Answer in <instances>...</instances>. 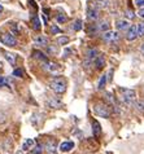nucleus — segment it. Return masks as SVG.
<instances>
[{"label": "nucleus", "mask_w": 144, "mask_h": 154, "mask_svg": "<svg viewBox=\"0 0 144 154\" xmlns=\"http://www.w3.org/2000/svg\"><path fill=\"white\" fill-rule=\"evenodd\" d=\"M13 75L16 76V78H22L23 76V70L22 69H16L13 71Z\"/></svg>", "instance_id": "nucleus-31"}, {"label": "nucleus", "mask_w": 144, "mask_h": 154, "mask_svg": "<svg viewBox=\"0 0 144 154\" xmlns=\"http://www.w3.org/2000/svg\"><path fill=\"white\" fill-rule=\"evenodd\" d=\"M47 105L49 106V108L58 109V108L62 106V102L60 100H56V98H49V100H47Z\"/></svg>", "instance_id": "nucleus-14"}, {"label": "nucleus", "mask_w": 144, "mask_h": 154, "mask_svg": "<svg viewBox=\"0 0 144 154\" xmlns=\"http://www.w3.org/2000/svg\"><path fill=\"white\" fill-rule=\"evenodd\" d=\"M73 148H74L73 141H65V143H61L60 146H58V149H60L61 153H67V152H70Z\"/></svg>", "instance_id": "nucleus-7"}, {"label": "nucleus", "mask_w": 144, "mask_h": 154, "mask_svg": "<svg viewBox=\"0 0 144 154\" xmlns=\"http://www.w3.org/2000/svg\"><path fill=\"white\" fill-rule=\"evenodd\" d=\"M30 7H33V9H34V13H35L36 12V5H35V2H34V0H30Z\"/></svg>", "instance_id": "nucleus-35"}, {"label": "nucleus", "mask_w": 144, "mask_h": 154, "mask_svg": "<svg viewBox=\"0 0 144 154\" xmlns=\"http://www.w3.org/2000/svg\"><path fill=\"white\" fill-rule=\"evenodd\" d=\"M56 20H57L58 23H65V22H67V16L65 13H58Z\"/></svg>", "instance_id": "nucleus-25"}, {"label": "nucleus", "mask_w": 144, "mask_h": 154, "mask_svg": "<svg viewBox=\"0 0 144 154\" xmlns=\"http://www.w3.org/2000/svg\"><path fill=\"white\" fill-rule=\"evenodd\" d=\"M87 18L90 20V21H96L97 18H99V13H97L96 8H94V7L88 8V11H87Z\"/></svg>", "instance_id": "nucleus-10"}, {"label": "nucleus", "mask_w": 144, "mask_h": 154, "mask_svg": "<svg viewBox=\"0 0 144 154\" xmlns=\"http://www.w3.org/2000/svg\"><path fill=\"white\" fill-rule=\"evenodd\" d=\"M43 66H44V69L45 70H48L49 72H55V71H57V70H60V66L57 65V63H55V62H45L43 63Z\"/></svg>", "instance_id": "nucleus-12"}, {"label": "nucleus", "mask_w": 144, "mask_h": 154, "mask_svg": "<svg viewBox=\"0 0 144 154\" xmlns=\"http://www.w3.org/2000/svg\"><path fill=\"white\" fill-rule=\"evenodd\" d=\"M120 91L122 92V100H124L127 105H131L135 100V96H136V93H135L134 89H127V88H120Z\"/></svg>", "instance_id": "nucleus-4"}, {"label": "nucleus", "mask_w": 144, "mask_h": 154, "mask_svg": "<svg viewBox=\"0 0 144 154\" xmlns=\"http://www.w3.org/2000/svg\"><path fill=\"white\" fill-rule=\"evenodd\" d=\"M31 27L35 30V31H40L42 30V23H40V20L35 13L31 16Z\"/></svg>", "instance_id": "nucleus-8"}, {"label": "nucleus", "mask_w": 144, "mask_h": 154, "mask_svg": "<svg viewBox=\"0 0 144 154\" xmlns=\"http://www.w3.org/2000/svg\"><path fill=\"white\" fill-rule=\"evenodd\" d=\"M140 51H142V53H143V54H144V44H143V45H142V47H140Z\"/></svg>", "instance_id": "nucleus-39"}, {"label": "nucleus", "mask_w": 144, "mask_h": 154, "mask_svg": "<svg viewBox=\"0 0 144 154\" xmlns=\"http://www.w3.org/2000/svg\"><path fill=\"white\" fill-rule=\"evenodd\" d=\"M138 16H139V17H142V18H144V7L139 9V12H138Z\"/></svg>", "instance_id": "nucleus-36"}, {"label": "nucleus", "mask_w": 144, "mask_h": 154, "mask_svg": "<svg viewBox=\"0 0 144 154\" xmlns=\"http://www.w3.org/2000/svg\"><path fill=\"white\" fill-rule=\"evenodd\" d=\"M4 121H5V117H4V115H0V123H3Z\"/></svg>", "instance_id": "nucleus-37"}, {"label": "nucleus", "mask_w": 144, "mask_h": 154, "mask_svg": "<svg viewBox=\"0 0 144 154\" xmlns=\"http://www.w3.org/2000/svg\"><path fill=\"white\" fill-rule=\"evenodd\" d=\"M126 17H127V18H130V20H133L134 17H135V14H134L131 11H127V12H126Z\"/></svg>", "instance_id": "nucleus-34"}, {"label": "nucleus", "mask_w": 144, "mask_h": 154, "mask_svg": "<svg viewBox=\"0 0 144 154\" xmlns=\"http://www.w3.org/2000/svg\"><path fill=\"white\" fill-rule=\"evenodd\" d=\"M138 38V27L135 25H131V26L127 29V34H126V39L129 42H133Z\"/></svg>", "instance_id": "nucleus-6"}, {"label": "nucleus", "mask_w": 144, "mask_h": 154, "mask_svg": "<svg viewBox=\"0 0 144 154\" xmlns=\"http://www.w3.org/2000/svg\"><path fill=\"white\" fill-rule=\"evenodd\" d=\"M33 57L35 58V60H38L39 62H42V63L48 62V58L44 56V53L39 52V51H33Z\"/></svg>", "instance_id": "nucleus-11"}, {"label": "nucleus", "mask_w": 144, "mask_h": 154, "mask_svg": "<svg viewBox=\"0 0 144 154\" xmlns=\"http://www.w3.org/2000/svg\"><path fill=\"white\" fill-rule=\"evenodd\" d=\"M105 83H107V75H103L99 80V84H97V88L99 89H104L105 87Z\"/></svg>", "instance_id": "nucleus-26"}, {"label": "nucleus", "mask_w": 144, "mask_h": 154, "mask_svg": "<svg viewBox=\"0 0 144 154\" xmlns=\"http://www.w3.org/2000/svg\"><path fill=\"white\" fill-rule=\"evenodd\" d=\"M0 42L7 47H16L17 45V39L12 32H4L0 35Z\"/></svg>", "instance_id": "nucleus-3"}, {"label": "nucleus", "mask_w": 144, "mask_h": 154, "mask_svg": "<svg viewBox=\"0 0 144 154\" xmlns=\"http://www.w3.org/2000/svg\"><path fill=\"white\" fill-rule=\"evenodd\" d=\"M111 29V26H109V23L108 22H101L97 25V30H100V31H108V30Z\"/></svg>", "instance_id": "nucleus-24"}, {"label": "nucleus", "mask_w": 144, "mask_h": 154, "mask_svg": "<svg viewBox=\"0 0 144 154\" xmlns=\"http://www.w3.org/2000/svg\"><path fill=\"white\" fill-rule=\"evenodd\" d=\"M97 54H99V51L92 48V49H88V51H87L86 57H87V60H90V61H94V60L97 57Z\"/></svg>", "instance_id": "nucleus-18"}, {"label": "nucleus", "mask_w": 144, "mask_h": 154, "mask_svg": "<svg viewBox=\"0 0 144 154\" xmlns=\"http://www.w3.org/2000/svg\"><path fill=\"white\" fill-rule=\"evenodd\" d=\"M135 5L139 7V8H143L144 7V0H135Z\"/></svg>", "instance_id": "nucleus-33"}, {"label": "nucleus", "mask_w": 144, "mask_h": 154, "mask_svg": "<svg viewBox=\"0 0 144 154\" xmlns=\"http://www.w3.org/2000/svg\"><path fill=\"white\" fill-rule=\"evenodd\" d=\"M45 148H47V152L49 154H55V153H56V148H57L56 146V141H55V140H48Z\"/></svg>", "instance_id": "nucleus-16"}, {"label": "nucleus", "mask_w": 144, "mask_h": 154, "mask_svg": "<svg viewBox=\"0 0 144 154\" xmlns=\"http://www.w3.org/2000/svg\"><path fill=\"white\" fill-rule=\"evenodd\" d=\"M16 154H23V152H21V150H18V152H17Z\"/></svg>", "instance_id": "nucleus-40"}, {"label": "nucleus", "mask_w": 144, "mask_h": 154, "mask_svg": "<svg viewBox=\"0 0 144 154\" xmlns=\"http://www.w3.org/2000/svg\"><path fill=\"white\" fill-rule=\"evenodd\" d=\"M9 27H11V32L13 34V35H20L21 30H20L18 25H17L16 22H11V23H9Z\"/></svg>", "instance_id": "nucleus-21"}, {"label": "nucleus", "mask_w": 144, "mask_h": 154, "mask_svg": "<svg viewBox=\"0 0 144 154\" xmlns=\"http://www.w3.org/2000/svg\"><path fill=\"white\" fill-rule=\"evenodd\" d=\"M34 146H35V140H33V139H27V140L23 143L22 150H30V149H33Z\"/></svg>", "instance_id": "nucleus-19"}, {"label": "nucleus", "mask_w": 144, "mask_h": 154, "mask_svg": "<svg viewBox=\"0 0 144 154\" xmlns=\"http://www.w3.org/2000/svg\"><path fill=\"white\" fill-rule=\"evenodd\" d=\"M73 29L75 30V31H79V30L82 29V21H80V20H77V21H75L74 25H73Z\"/></svg>", "instance_id": "nucleus-30"}, {"label": "nucleus", "mask_w": 144, "mask_h": 154, "mask_svg": "<svg viewBox=\"0 0 144 154\" xmlns=\"http://www.w3.org/2000/svg\"><path fill=\"white\" fill-rule=\"evenodd\" d=\"M11 80L5 78V76H3V75H0V87H11Z\"/></svg>", "instance_id": "nucleus-22"}, {"label": "nucleus", "mask_w": 144, "mask_h": 154, "mask_svg": "<svg viewBox=\"0 0 144 154\" xmlns=\"http://www.w3.org/2000/svg\"><path fill=\"white\" fill-rule=\"evenodd\" d=\"M49 87L56 93H58V95H60V93H64L66 91V80L62 78V76H55V78L51 79Z\"/></svg>", "instance_id": "nucleus-1"}, {"label": "nucleus", "mask_w": 144, "mask_h": 154, "mask_svg": "<svg viewBox=\"0 0 144 154\" xmlns=\"http://www.w3.org/2000/svg\"><path fill=\"white\" fill-rule=\"evenodd\" d=\"M138 108L140 109V110H144V108H143V104H142V102H139V104H138Z\"/></svg>", "instance_id": "nucleus-38"}, {"label": "nucleus", "mask_w": 144, "mask_h": 154, "mask_svg": "<svg viewBox=\"0 0 144 154\" xmlns=\"http://www.w3.org/2000/svg\"><path fill=\"white\" fill-rule=\"evenodd\" d=\"M116 27H117V30H120V31H125V30H127L130 27V23L127 20H118L116 23Z\"/></svg>", "instance_id": "nucleus-9"}, {"label": "nucleus", "mask_w": 144, "mask_h": 154, "mask_svg": "<svg viewBox=\"0 0 144 154\" xmlns=\"http://www.w3.org/2000/svg\"><path fill=\"white\" fill-rule=\"evenodd\" d=\"M94 112H95L96 115H99V117H101V118H109L111 114H112L109 106L107 104H101V102L100 104H96L94 106Z\"/></svg>", "instance_id": "nucleus-2"}, {"label": "nucleus", "mask_w": 144, "mask_h": 154, "mask_svg": "<svg viewBox=\"0 0 144 154\" xmlns=\"http://www.w3.org/2000/svg\"><path fill=\"white\" fill-rule=\"evenodd\" d=\"M4 57H5V60H7V61L11 63V65H14V63H16V56H14L13 53L4 52Z\"/></svg>", "instance_id": "nucleus-20"}, {"label": "nucleus", "mask_w": 144, "mask_h": 154, "mask_svg": "<svg viewBox=\"0 0 144 154\" xmlns=\"http://www.w3.org/2000/svg\"><path fill=\"white\" fill-rule=\"evenodd\" d=\"M104 7H105L104 0H94V8L99 9V8H104Z\"/></svg>", "instance_id": "nucleus-27"}, {"label": "nucleus", "mask_w": 144, "mask_h": 154, "mask_svg": "<svg viewBox=\"0 0 144 154\" xmlns=\"http://www.w3.org/2000/svg\"><path fill=\"white\" fill-rule=\"evenodd\" d=\"M34 42H35V44H36V45H42V47H47V45L49 44L48 39H47L45 36H43V35L36 36L35 39H34Z\"/></svg>", "instance_id": "nucleus-13"}, {"label": "nucleus", "mask_w": 144, "mask_h": 154, "mask_svg": "<svg viewBox=\"0 0 144 154\" xmlns=\"http://www.w3.org/2000/svg\"><path fill=\"white\" fill-rule=\"evenodd\" d=\"M95 63V66H96V69H103L104 65H105V58L103 56H100V54H97V57L92 61Z\"/></svg>", "instance_id": "nucleus-15"}, {"label": "nucleus", "mask_w": 144, "mask_h": 154, "mask_svg": "<svg viewBox=\"0 0 144 154\" xmlns=\"http://www.w3.org/2000/svg\"><path fill=\"white\" fill-rule=\"evenodd\" d=\"M92 132H94V136L99 137L101 134V126L97 121H92Z\"/></svg>", "instance_id": "nucleus-17"}, {"label": "nucleus", "mask_w": 144, "mask_h": 154, "mask_svg": "<svg viewBox=\"0 0 144 154\" xmlns=\"http://www.w3.org/2000/svg\"><path fill=\"white\" fill-rule=\"evenodd\" d=\"M103 39L108 43H117L120 40V34L117 31H111V30H108V31L103 32Z\"/></svg>", "instance_id": "nucleus-5"}, {"label": "nucleus", "mask_w": 144, "mask_h": 154, "mask_svg": "<svg viewBox=\"0 0 144 154\" xmlns=\"http://www.w3.org/2000/svg\"><path fill=\"white\" fill-rule=\"evenodd\" d=\"M0 12H3V7L2 5H0Z\"/></svg>", "instance_id": "nucleus-41"}, {"label": "nucleus", "mask_w": 144, "mask_h": 154, "mask_svg": "<svg viewBox=\"0 0 144 154\" xmlns=\"http://www.w3.org/2000/svg\"><path fill=\"white\" fill-rule=\"evenodd\" d=\"M42 153H43V145H40V144L35 145L30 150V154H42Z\"/></svg>", "instance_id": "nucleus-23"}, {"label": "nucleus", "mask_w": 144, "mask_h": 154, "mask_svg": "<svg viewBox=\"0 0 144 154\" xmlns=\"http://www.w3.org/2000/svg\"><path fill=\"white\" fill-rule=\"evenodd\" d=\"M136 27H138V36H144V22H140Z\"/></svg>", "instance_id": "nucleus-29"}, {"label": "nucleus", "mask_w": 144, "mask_h": 154, "mask_svg": "<svg viewBox=\"0 0 144 154\" xmlns=\"http://www.w3.org/2000/svg\"><path fill=\"white\" fill-rule=\"evenodd\" d=\"M51 32L52 34H61V29H58L56 25H52V26H51Z\"/></svg>", "instance_id": "nucleus-32"}, {"label": "nucleus", "mask_w": 144, "mask_h": 154, "mask_svg": "<svg viewBox=\"0 0 144 154\" xmlns=\"http://www.w3.org/2000/svg\"><path fill=\"white\" fill-rule=\"evenodd\" d=\"M57 43L60 45H65V44H67V43H69V38L67 36H60L57 39Z\"/></svg>", "instance_id": "nucleus-28"}]
</instances>
